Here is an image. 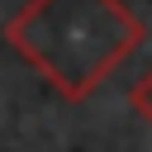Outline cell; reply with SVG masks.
I'll return each mask as SVG.
<instances>
[{"label":"cell","mask_w":152,"mask_h":152,"mask_svg":"<svg viewBox=\"0 0 152 152\" xmlns=\"http://www.w3.org/2000/svg\"><path fill=\"white\" fill-rule=\"evenodd\" d=\"M5 43L62 100H90L142 48V19L124 0H28Z\"/></svg>","instance_id":"6da1fadb"},{"label":"cell","mask_w":152,"mask_h":152,"mask_svg":"<svg viewBox=\"0 0 152 152\" xmlns=\"http://www.w3.org/2000/svg\"><path fill=\"white\" fill-rule=\"evenodd\" d=\"M128 104H133V114H138V119L152 128V71H147V76H142V81L128 90Z\"/></svg>","instance_id":"7a4b0ae2"}]
</instances>
